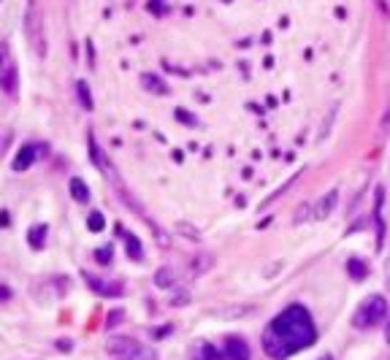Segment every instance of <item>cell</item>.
<instances>
[{"label":"cell","mask_w":390,"mask_h":360,"mask_svg":"<svg viewBox=\"0 0 390 360\" xmlns=\"http://www.w3.org/2000/svg\"><path fill=\"white\" fill-rule=\"evenodd\" d=\"M347 271H350V277L355 282H361L369 274V268H366L364 260H358V257H352V260H347Z\"/></svg>","instance_id":"obj_12"},{"label":"cell","mask_w":390,"mask_h":360,"mask_svg":"<svg viewBox=\"0 0 390 360\" xmlns=\"http://www.w3.org/2000/svg\"><path fill=\"white\" fill-rule=\"evenodd\" d=\"M155 282H158V287H171L174 277H171V271H168V268H160V271H158V277H155Z\"/></svg>","instance_id":"obj_16"},{"label":"cell","mask_w":390,"mask_h":360,"mask_svg":"<svg viewBox=\"0 0 390 360\" xmlns=\"http://www.w3.org/2000/svg\"><path fill=\"white\" fill-rule=\"evenodd\" d=\"M385 341L390 344V322H388V328H385Z\"/></svg>","instance_id":"obj_19"},{"label":"cell","mask_w":390,"mask_h":360,"mask_svg":"<svg viewBox=\"0 0 390 360\" xmlns=\"http://www.w3.org/2000/svg\"><path fill=\"white\" fill-rule=\"evenodd\" d=\"M198 360H228V358H225L217 347H212V344H201V349H198Z\"/></svg>","instance_id":"obj_13"},{"label":"cell","mask_w":390,"mask_h":360,"mask_svg":"<svg viewBox=\"0 0 390 360\" xmlns=\"http://www.w3.org/2000/svg\"><path fill=\"white\" fill-rule=\"evenodd\" d=\"M111 247H103V250H98V252H95V257H98V263H103V266H106V263H111Z\"/></svg>","instance_id":"obj_17"},{"label":"cell","mask_w":390,"mask_h":360,"mask_svg":"<svg viewBox=\"0 0 390 360\" xmlns=\"http://www.w3.org/2000/svg\"><path fill=\"white\" fill-rule=\"evenodd\" d=\"M385 317H388V301L382 295H369V298L361 301V307H358L355 317H352V325L366 331V328H374Z\"/></svg>","instance_id":"obj_2"},{"label":"cell","mask_w":390,"mask_h":360,"mask_svg":"<svg viewBox=\"0 0 390 360\" xmlns=\"http://www.w3.org/2000/svg\"><path fill=\"white\" fill-rule=\"evenodd\" d=\"M3 68H9V46L6 43H0V71Z\"/></svg>","instance_id":"obj_18"},{"label":"cell","mask_w":390,"mask_h":360,"mask_svg":"<svg viewBox=\"0 0 390 360\" xmlns=\"http://www.w3.org/2000/svg\"><path fill=\"white\" fill-rule=\"evenodd\" d=\"M225 358L228 360H250V347L242 336H228L225 341Z\"/></svg>","instance_id":"obj_5"},{"label":"cell","mask_w":390,"mask_h":360,"mask_svg":"<svg viewBox=\"0 0 390 360\" xmlns=\"http://www.w3.org/2000/svg\"><path fill=\"white\" fill-rule=\"evenodd\" d=\"M27 239H30L33 250H43V244H46V225H33L30 233H27Z\"/></svg>","instance_id":"obj_10"},{"label":"cell","mask_w":390,"mask_h":360,"mask_svg":"<svg viewBox=\"0 0 390 360\" xmlns=\"http://www.w3.org/2000/svg\"><path fill=\"white\" fill-rule=\"evenodd\" d=\"M125 250H128V254H130L133 260H141V257H144V250H141V244H138L135 236H125Z\"/></svg>","instance_id":"obj_14"},{"label":"cell","mask_w":390,"mask_h":360,"mask_svg":"<svg viewBox=\"0 0 390 360\" xmlns=\"http://www.w3.org/2000/svg\"><path fill=\"white\" fill-rule=\"evenodd\" d=\"M388 290H390V266H388Z\"/></svg>","instance_id":"obj_21"},{"label":"cell","mask_w":390,"mask_h":360,"mask_svg":"<svg viewBox=\"0 0 390 360\" xmlns=\"http://www.w3.org/2000/svg\"><path fill=\"white\" fill-rule=\"evenodd\" d=\"M0 3H3V0H0Z\"/></svg>","instance_id":"obj_23"},{"label":"cell","mask_w":390,"mask_h":360,"mask_svg":"<svg viewBox=\"0 0 390 360\" xmlns=\"http://www.w3.org/2000/svg\"><path fill=\"white\" fill-rule=\"evenodd\" d=\"M41 155V147H36V144H27V147H22L19 152H16V158L11 160V168L19 174V171H27L33 163L39 160Z\"/></svg>","instance_id":"obj_3"},{"label":"cell","mask_w":390,"mask_h":360,"mask_svg":"<svg viewBox=\"0 0 390 360\" xmlns=\"http://www.w3.org/2000/svg\"><path fill=\"white\" fill-rule=\"evenodd\" d=\"M122 360H128V358H122Z\"/></svg>","instance_id":"obj_22"},{"label":"cell","mask_w":390,"mask_h":360,"mask_svg":"<svg viewBox=\"0 0 390 360\" xmlns=\"http://www.w3.org/2000/svg\"><path fill=\"white\" fill-rule=\"evenodd\" d=\"M84 282H87L98 295H103V298H120L122 295V284H111V282L98 279L93 274H84Z\"/></svg>","instance_id":"obj_4"},{"label":"cell","mask_w":390,"mask_h":360,"mask_svg":"<svg viewBox=\"0 0 390 360\" xmlns=\"http://www.w3.org/2000/svg\"><path fill=\"white\" fill-rule=\"evenodd\" d=\"M76 93H79V103H81V108L93 111L95 103H93V95H90V84H87V81H79V84H76Z\"/></svg>","instance_id":"obj_11"},{"label":"cell","mask_w":390,"mask_h":360,"mask_svg":"<svg viewBox=\"0 0 390 360\" xmlns=\"http://www.w3.org/2000/svg\"><path fill=\"white\" fill-rule=\"evenodd\" d=\"M339 203V190H331L325 198H320V203L314 206V220H328Z\"/></svg>","instance_id":"obj_6"},{"label":"cell","mask_w":390,"mask_h":360,"mask_svg":"<svg viewBox=\"0 0 390 360\" xmlns=\"http://www.w3.org/2000/svg\"><path fill=\"white\" fill-rule=\"evenodd\" d=\"M141 84H144V90H149V93H155V95L168 93V87L163 84L160 76H152V73H144V76H141Z\"/></svg>","instance_id":"obj_9"},{"label":"cell","mask_w":390,"mask_h":360,"mask_svg":"<svg viewBox=\"0 0 390 360\" xmlns=\"http://www.w3.org/2000/svg\"><path fill=\"white\" fill-rule=\"evenodd\" d=\"M317 360H334V358H331V355H323V358H317Z\"/></svg>","instance_id":"obj_20"},{"label":"cell","mask_w":390,"mask_h":360,"mask_svg":"<svg viewBox=\"0 0 390 360\" xmlns=\"http://www.w3.org/2000/svg\"><path fill=\"white\" fill-rule=\"evenodd\" d=\"M317 341V325L304 304H290L263 331V352L271 360H287Z\"/></svg>","instance_id":"obj_1"},{"label":"cell","mask_w":390,"mask_h":360,"mask_svg":"<svg viewBox=\"0 0 390 360\" xmlns=\"http://www.w3.org/2000/svg\"><path fill=\"white\" fill-rule=\"evenodd\" d=\"M90 158H93V163L101 168V171H106V176H111V179H117V174H114V165L103 158V152H101V147H98V141H95V135H90Z\"/></svg>","instance_id":"obj_7"},{"label":"cell","mask_w":390,"mask_h":360,"mask_svg":"<svg viewBox=\"0 0 390 360\" xmlns=\"http://www.w3.org/2000/svg\"><path fill=\"white\" fill-rule=\"evenodd\" d=\"M68 187H71V195H73V200H79V203H87V200H90V187L84 185L79 176H73Z\"/></svg>","instance_id":"obj_8"},{"label":"cell","mask_w":390,"mask_h":360,"mask_svg":"<svg viewBox=\"0 0 390 360\" xmlns=\"http://www.w3.org/2000/svg\"><path fill=\"white\" fill-rule=\"evenodd\" d=\"M87 227L93 230V233H101L103 227H106V220H103V214L101 212H93L90 217H87Z\"/></svg>","instance_id":"obj_15"}]
</instances>
